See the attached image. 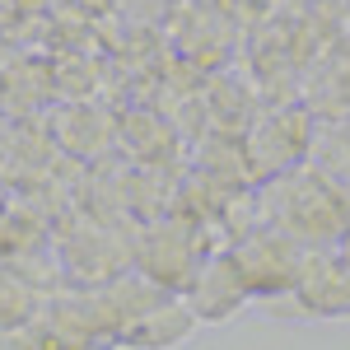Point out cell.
<instances>
[{"instance_id": "obj_1", "label": "cell", "mask_w": 350, "mask_h": 350, "mask_svg": "<svg viewBox=\"0 0 350 350\" xmlns=\"http://www.w3.org/2000/svg\"><path fill=\"white\" fill-rule=\"evenodd\" d=\"M262 224L290 234L295 243L313 247H341L350 234V196L332 187L313 163L295 173H280L262 187Z\"/></svg>"}, {"instance_id": "obj_2", "label": "cell", "mask_w": 350, "mask_h": 350, "mask_svg": "<svg viewBox=\"0 0 350 350\" xmlns=\"http://www.w3.org/2000/svg\"><path fill=\"white\" fill-rule=\"evenodd\" d=\"M219 243H211V224L196 219L191 211H168V215L150 219L135 239V271L150 275L154 285L187 295L196 271L211 262Z\"/></svg>"}, {"instance_id": "obj_3", "label": "cell", "mask_w": 350, "mask_h": 350, "mask_svg": "<svg viewBox=\"0 0 350 350\" xmlns=\"http://www.w3.org/2000/svg\"><path fill=\"white\" fill-rule=\"evenodd\" d=\"M308 154H313V112L308 108H271L243 135V163L267 183L304 168Z\"/></svg>"}, {"instance_id": "obj_4", "label": "cell", "mask_w": 350, "mask_h": 350, "mask_svg": "<svg viewBox=\"0 0 350 350\" xmlns=\"http://www.w3.org/2000/svg\"><path fill=\"white\" fill-rule=\"evenodd\" d=\"M234 257H239L243 280H247L252 295H290L308 247L295 243L290 234H280V229H271V224H257L252 234L234 239Z\"/></svg>"}, {"instance_id": "obj_5", "label": "cell", "mask_w": 350, "mask_h": 350, "mask_svg": "<svg viewBox=\"0 0 350 350\" xmlns=\"http://www.w3.org/2000/svg\"><path fill=\"white\" fill-rule=\"evenodd\" d=\"M290 295L318 318H350V257L341 247H313Z\"/></svg>"}, {"instance_id": "obj_6", "label": "cell", "mask_w": 350, "mask_h": 350, "mask_svg": "<svg viewBox=\"0 0 350 350\" xmlns=\"http://www.w3.org/2000/svg\"><path fill=\"white\" fill-rule=\"evenodd\" d=\"M247 295H252V290H247V280H243V267H239V257H234V247H215L211 262L196 271V280H191V290L183 299L191 304L196 318L219 323V318H229Z\"/></svg>"}, {"instance_id": "obj_7", "label": "cell", "mask_w": 350, "mask_h": 350, "mask_svg": "<svg viewBox=\"0 0 350 350\" xmlns=\"http://www.w3.org/2000/svg\"><path fill=\"white\" fill-rule=\"evenodd\" d=\"M42 308V285H33L28 275L0 262V327L5 332H24Z\"/></svg>"}, {"instance_id": "obj_8", "label": "cell", "mask_w": 350, "mask_h": 350, "mask_svg": "<svg viewBox=\"0 0 350 350\" xmlns=\"http://www.w3.org/2000/svg\"><path fill=\"white\" fill-rule=\"evenodd\" d=\"M0 350H28L24 332H5V327H0Z\"/></svg>"}, {"instance_id": "obj_9", "label": "cell", "mask_w": 350, "mask_h": 350, "mask_svg": "<svg viewBox=\"0 0 350 350\" xmlns=\"http://www.w3.org/2000/svg\"><path fill=\"white\" fill-rule=\"evenodd\" d=\"M5 206H10V201H5V187H0V215H5Z\"/></svg>"}, {"instance_id": "obj_10", "label": "cell", "mask_w": 350, "mask_h": 350, "mask_svg": "<svg viewBox=\"0 0 350 350\" xmlns=\"http://www.w3.org/2000/svg\"><path fill=\"white\" fill-rule=\"evenodd\" d=\"M341 252H346V257H350V234H346V243H341Z\"/></svg>"}]
</instances>
